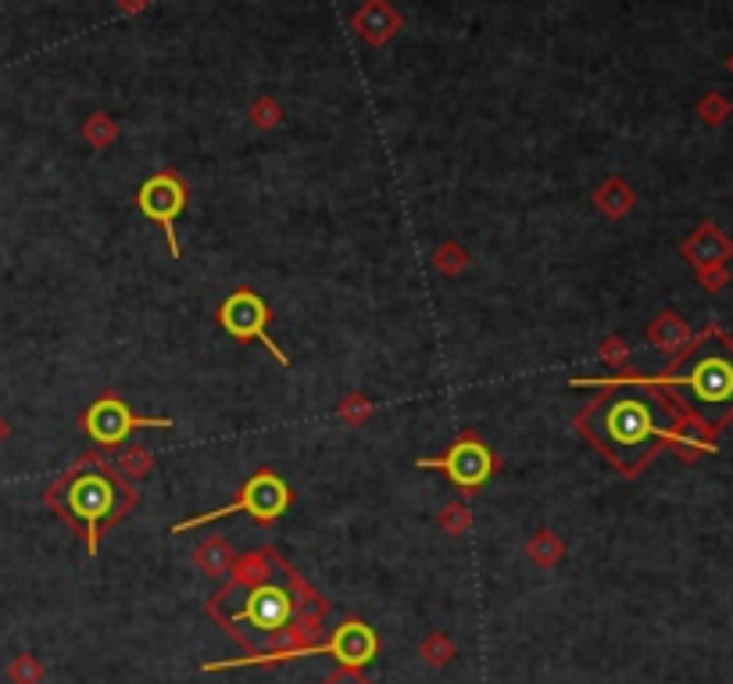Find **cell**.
<instances>
[{
  "instance_id": "obj_6",
  "label": "cell",
  "mask_w": 733,
  "mask_h": 684,
  "mask_svg": "<svg viewBox=\"0 0 733 684\" xmlns=\"http://www.w3.org/2000/svg\"><path fill=\"white\" fill-rule=\"evenodd\" d=\"M269 319H272V312L265 305V297L254 294V291H233L219 305V326L229 337H233V340H258V345L269 348V355L280 366H291V355H286L265 330Z\"/></svg>"
},
{
  "instance_id": "obj_5",
  "label": "cell",
  "mask_w": 733,
  "mask_h": 684,
  "mask_svg": "<svg viewBox=\"0 0 733 684\" xmlns=\"http://www.w3.org/2000/svg\"><path fill=\"white\" fill-rule=\"evenodd\" d=\"M168 426H172L168 416H136V412L114 394L97 398V402L83 412V431L105 448L122 445L133 431H168Z\"/></svg>"
},
{
  "instance_id": "obj_4",
  "label": "cell",
  "mask_w": 733,
  "mask_h": 684,
  "mask_svg": "<svg viewBox=\"0 0 733 684\" xmlns=\"http://www.w3.org/2000/svg\"><path fill=\"white\" fill-rule=\"evenodd\" d=\"M286 509H291V484H286L280 474H272V469H258V474L240 488L237 502L183 520V523L172 526V531L183 534V531H190V526L222 520V517H237V512H248V517H254L258 523H272V520H280Z\"/></svg>"
},
{
  "instance_id": "obj_2",
  "label": "cell",
  "mask_w": 733,
  "mask_h": 684,
  "mask_svg": "<svg viewBox=\"0 0 733 684\" xmlns=\"http://www.w3.org/2000/svg\"><path fill=\"white\" fill-rule=\"evenodd\" d=\"M658 388H669L683 409L715 434L733 423V337L720 326H705L669 362L666 373L648 377Z\"/></svg>"
},
{
  "instance_id": "obj_3",
  "label": "cell",
  "mask_w": 733,
  "mask_h": 684,
  "mask_svg": "<svg viewBox=\"0 0 733 684\" xmlns=\"http://www.w3.org/2000/svg\"><path fill=\"white\" fill-rule=\"evenodd\" d=\"M47 502L62 509L72 526H79L86 534V549L94 555L97 531L122 517V509L129 506V491L111 469H105L100 463H86L57 484V491L47 495Z\"/></svg>"
},
{
  "instance_id": "obj_8",
  "label": "cell",
  "mask_w": 733,
  "mask_h": 684,
  "mask_svg": "<svg viewBox=\"0 0 733 684\" xmlns=\"http://www.w3.org/2000/svg\"><path fill=\"white\" fill-rule=\"evenodd\" d=\"M415 466L419 469H440V474L462 491H480L483 484L494 477L497 459L480 437L466 434V437L455 441L448 455H440V459H415Z\"/></svg>"
},
{
  "instance_id": "obj_11",
  "label": "cell",
  "mask_w": 733,
  "mask_h": 684,
  "mask_svg": "<svg viewBox=\"0 0 733 684\" xmlns=\"http://www.w3.org/2000/svg\"><path fill=\"white\" fill-rule=\"evenodd\" d=\"M687 254H691V262L698 265H726V259H733V240L709 222L701 226V234L687 245Z\"/></svg>"
},
{
  "instance_id": "obj_13",
  "label": "cell",
  "mask_w": 733,
  "mask_h": 684,
  "mask_svg": "<svg viewBox=\"0 0 733 684\" xmlns=\"http://www.w3.org/2000/svg\"><path fill=\"white\" fill-rule=\"evenodd\" d=\"M723 111H726V101H723V105H720V101H709V105H705V119H709V122H720Z\"/></svg>"
},
{
  "instance_id": "obj_1",
  "label": "cell",
  "mask_w": 733,
  "mask_h": 684,
  "mask_svg": "<svg viewBox=\"0 0 733 684\" xmlns=\"http://www.w3.org/2000/svg\"><path fill=\"white\" fill-rule=\"evenodd\" d=\"M572 388H601L587 405L577 426L583 437L626 477H637L663 448H677L687 463L715 452L720 434L683 409L669 388H658L648 377L612 380H572Z\"/></svg>"
},
{
  "instance_id": "obj_9",
  "label": "cell",
  "mask_w": 733,
  "mask_h": 684,
  "mask_svg": "<svg viewBox=\"0 0 733 684\" xmlns=\"http://www.w3.org/2000/svg\"><path fill=\"white\" fill-rule=\"evenodd\" d=\"M237 620L254 623L258 631H283L294 620V598L280 584H258L248 595V606L237 612Z\"/></svg>"
},
{
  "instance_id": "obj_12",
  "label": "cell",
  "mask_w": 733,
  "mask_h": 684,
  "mask_svg": "<svg viewBox=\"0 0 733 684\" xmlns=\"http://www.w3.org/2000/svg\"><path fill=\"white\" fill-rule=\"evenodd\" d=\"M701 280L709 283V291H720L726 283V269L723 265H701Z\"/></svg>"
},
{
  "instance_id": "obj_7",
  "label": "cell",
  "mask_w": 733,
  "mask_h": 684,
  "mask_svg": "<svg viewBox=\"0 0 733 684\" xmlns=\"http://www.w3.org/2000/svg\"><path fill=\"white\" fill-rule=\"evenodd\" d=\"M136 208L154 226H162V234L168 240V254H172V259H179L183 248H179V237H176V222L186 211V183L176 173H154L151 180L140 183Z\"/></svg>"
},
{
  "instance_id": "obj_10",
  "label": "cell",
  "mask_w": 733,
  "mask_h": 684,
  "mask_svg": "<svg viewBox=\"0 0 733 684\" xmlns=\"http://www.w3.org/2000/svg\"><path fill=\"white\" fill-rule=\"evenodd\" d=\"M376 652H380V638L362 620H348L333 634V655L348 666H365L376 660Z\"/></svg>"
}]
</instances>
